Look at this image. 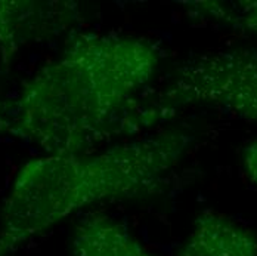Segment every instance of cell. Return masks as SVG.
I'll return each instance as SVG.
<instances>
[{
  "label": "cell",
  "mask_w": 257,
  "mask_h": 256,
  "mask_svg": "<svg viewBox=\"0 0 257 256\" xmlns=\"http://www.w3.org/2000/svg\"><path fill=\"white\" fill-rule=\"evenodd\" d=\"M83 20L74 2L0 0V67L8 71L27 45L73 31Z\"/></svg>",
  "instance_id": "4"
},
{
  "label": "cell",
  "mask_w": 257,
  "mask_h": 256,
  "mask_svg": "<svg viewBox=\"0 0 257 256\" xmlns=\"http://www.w3.org/2000/svg\"><path fill=\"white\" fill-rule=\"evenodd\" d=\"M70 256H155L115 218L90 212L73 234Z\"/></svg>",
  "instance_id": "6"
},
{
  "label": "cell",
  "mask_w": 257,
  "mask_h": 256,
  "mask_svg": "<svg viewBox=\"0 0 257 256\" xmlns=\"http://www.w3.org/2000/svg\"><path fill=\"white\" fill-rule=\"evenodd\" d=\"M160 61L150 39L76 33L14 98L0 101V133L46 154L89 153L139 133V107Z\"/></svg>",
  "instance_id": "1"
},
{
  "label": "cell",
  "mask_w": 257,
  "mask_h": 256,
  "mask_svg": "<svg viewBox=\"0 0 257 256\" xmlns=\"http://www.w3.org/2000/svg\"><path fill=\"white\" fill-rule=\"evenodd\" d=\"M189 107L217 108L257 123V51L208 52L179 65L161 91L142 98L139 130Z\"/></svg>",
  "instance_id": "3"
},
{
  "label": "cell",
  "mask_w": 257,
  "mask_h": 256,
  "mask_svg": "<svg viewBox=\"0 0 257 256\" xmlns=\"http://www.w3.org/2000/svg\"><path fill=\"white\" fill-rule=\"evenodd\" d=\"M244 170L254 185H257V141L248 144L242 153Z\"/></svg>",
  "instance_id": "7"
},
{
  "label": "cell",
  "mask_w": 257,
  "mask_h": 256,
  "mask_svg": "<svg viewBox=\"0 0 257 256\" xmlns=\"http://www.w3.org/2000/svg\"><path fill=\"white\" fill-rule=\"evenodd\" d=\"M182 129H163L108 148L45 154L18 170L0 212V256L84 207L164 191L191 145Z\"/></svg>",
  "instance_id": "2"
},
{
  "label": "cell",
  "mask_w": 257,
  "mask_h": 256,
  "mask_svg": "<svg viewBox=\"0 0 257 256\" xmlns=\"http://www.w3.org/2000/svg\"><path fill=\"white\" fill-rule=\"evenodd\" d=\"M178 256H257V238L231 218L204 212L194 221Z\"/></svg>",
  "instance_id": "5"
}]
</instances>
